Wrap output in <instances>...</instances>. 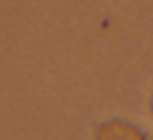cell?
Masks as SVG:
<instances>
[{"mask_svg": "<svg viewBox=\"0 0 153 140\" xmlns=\"http://www.w3.org/2000/svg\"><path fill=\"white\" fill-rule=\"evenodd\" d=\"M94 140H149L145 130L121 117H111L96 127Z\"/></svg>", "mask_w": 153, "mask_h": 140, "instance_id": "obj_1", "label": "cell"}, {"mask_svg": "<svg viewBox=\"0 0 153 140\" xmlns=\"http://www.w3.org/2000/svg\"><path fill=\"white\" fill-rule=\"evenodd\" d=\"M149 108H151V113H153V89H151V100H149Z\"/></svg>", "mask_w": 153, "mask_h": 140, "instance_id": "obj_2", "label": "cell"}]
</instances>
